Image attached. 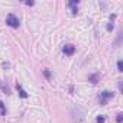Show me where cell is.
I'll use <instances>...</instances> for the list:
<instances>
[{
	"mask_svg": "<svg viewBox=\"0 0 123 123\" xmlns=\"http://www.w3.org/2000/svg\"><path fill=\"white\" fill-rule=\"evenodd\" d=\"M117 71H120V73L123 71V62H122V59L117 61Z\"/></svg>",
	"mask_w": 123,
	"mask_h": 123,
	"instance_id": "cell-8",
	"label": "cell"
},
{
	"mask_svg": "<svg viewBox=\"0 0 123 123\" xmlns=\"http://www.w3.org/2000/svg\"><path fill=\"white\" fill-rule=\"evenodd\" d=\"M96 123H106V119H104V116H97L96 117Z\"/></svg>",
	"mask_w": 123,
	"mask_h": 123,
	"instance_id": "cell-7",
	"label": "cell"
},
{
	"mask_svg": "<svg viewBox=\"0 0 123 123\" xmlns=\"http://www.w3.org/2000/svg\"><path fill=\"white\" fill-rule=\"evenodd\" d=\"M6 25L7 26H10V28H19V25H20V22H19V19L13 15V13H10V15H7V18H6Z\"/></svg>",
	"mask_w": 123,
	"mask_h": 123,
	"instance_id": "cell-1",
	"label": "cell"
},
{
	"mask_svg": "<svg viewBox=\"0 0 123 123\" xmlns=\"http://www.w3.org/2000/svg\"><path fill=\"white\" fill-rule=\"evenodd\" d=\"M62 52H64L65 55L71 56V55H74V52H75V46H74V45H71V43H67V45H64Z\"/></svg>",
	"mask_w": 123,
	"mask_h": 123,
	"instance_id": "cell-3",
	"label": "cell"
},
{
	"mask_svg": "<svg viewBox=\"0 0 123 123\" xmlns=\"http://www.w3.org/2000/svg\"><path fill=\"white\" fill-rule=\"evenodd\" d=\"M43 75L49 80V78H51V73H49V70H43Z\"/></svg>",
	"mask_w": 123,
	"mask_h": 123,
	"instance_id": "cell-10",
	"label": "cell"
},
{
	"mask_svg": "<svg viewBox=\"0 0 123 123\" xmlns=\"http://www.w3.org/2000/svg\"><path fill=\"white\" fill-rule=\"evenodd\" d=\"M122 120H123V114H122V113H119V114H117V117H116V122H117V123H122Z\"/></svg>",
	"mask_w": 123,
	"mask_h": 123,
	"instance_id": "cell-9",
	"label": "cell"
},
{
	"mask_svg": "<svg viewBox=\"0 0 123 123\" xmlns=\"http://www.w3.org/2000/svg\"><path fill=\"white\" fill-rule=\"evenodd\" d=\"M6 114V106H5V103L0 100V116H5Z\"/></svg>",
	"mask_w": 123,
	"mask_h": 123,
	"instance_id": "cell-6",
	"label": "cell"
},
{
	"mask_svg": "<svg viewBox=\"0 0 123 123\" xmlns=\"http://www.w3.org/2000/svg\"><path fill=\"white\" fill-rule=\"evenodd\" d=\"M26 5H28V6H33V5H35V2H26Z\"/></svg>",
	"mask_w": 123,
	"mask_h": 123,
	"instance_id": "cell-11",
	"label": "cell"
},
{
	"mask_svg": "<svg viewBox=\"0 0 123 123\" xmlns=\"http://www.w3.org/2000/svg\"><path fill=\"white\" fill-rule=\"evenodd\" d=\"M113 97V93L111 91H109V90H104V91H101L100 93V104L101 106H106L107 104V101H109V98H111Z\"/></svg>",
	"mask_w": 123,
	"mask_h": 123,
	"instance_id": "cell-2",
	"label": "cell"
},
{
	"mask_svg": "<svg viewBox=\"0 0 123 123\" xmlns=\"http://www.w3.org/2000/svg\"><path fill=\"white\" fill-rule=\"evenodd\" d=\"M16 88H18V91H19V96H20L22 98H26V97H28V93H26V91H25V90H23V88L19 86V84H16Z\"/></svg>",
	"mask_w": 123,
	"mask_h": 123,
	"instance_id": "cell-5",
	"label": "cell"
},
{
	"mask_svg": "<svg viewBox=\"0 0 123 123\" xmlns=\"http://www.w3.org/2000/svg\"><path fill=\"white\" fill-rule=\"evenodd\" d=\"M68 6L71 7V12H73V15H77V6H78V2L73 0V2H70V3H68Z\"/></svg>",
	"mask_w": 123,
	"mask_h": 123,
	"instance_id": "cell-4",
	"label": "cell"
}]
</instances>
